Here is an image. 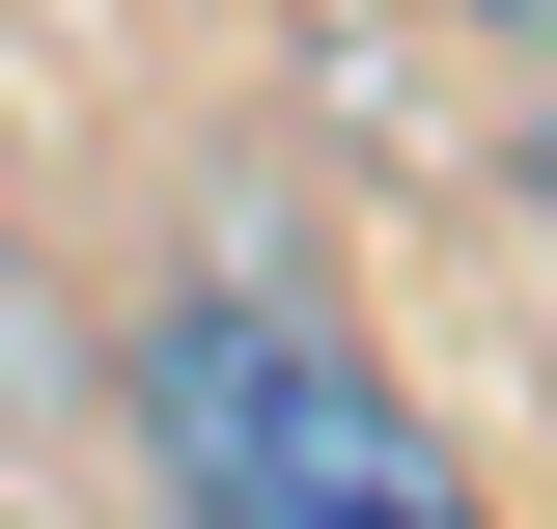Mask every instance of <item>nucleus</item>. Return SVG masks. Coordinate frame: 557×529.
I'll return each mask as SVG.
<instances>
[{"label": "nucleus", "instance_id": "f257e3e1", "mask_svg": "<svg viewBox=\"0 0 557 529\" xmlns=\"http://www.w3.org/2000/svg\"><path fill=\"white\" fill-rule=\"evenodd\" d=\"M112 418H139V473H168V529H502L474 473H446V418H418L307 279H168V307L112 334Z\"/></svg>", "mask_w": 557, "mask_h": 529}, {"label": "nucleus", "instance_id": "f03ea898", "mask_svg": "<svg viewBox=\"0 0 557 529\" xmlns=\"http://www.w3.org/2000/svg\"><path fill=\"white\" fill-rule=\"evenodd\" d=\"M474 28H502V57H557V0H474Z\"/></svg>", "mask_w": 557, "mask_h": 529}, {"label": "nucleus", "instance_id": "7ed1b4c3", "mask_svg": "<svg viewBox=\"0 0 557 529\" xmlns=\"http://www.w3.org/2000/svg\"><path fill=\"white\" fill-rule=\"evenodd\" d=\"M530 223H557V112H530Z\"/></svg>", "mask_w": 557, "mask_h": 529}]
</instances>
